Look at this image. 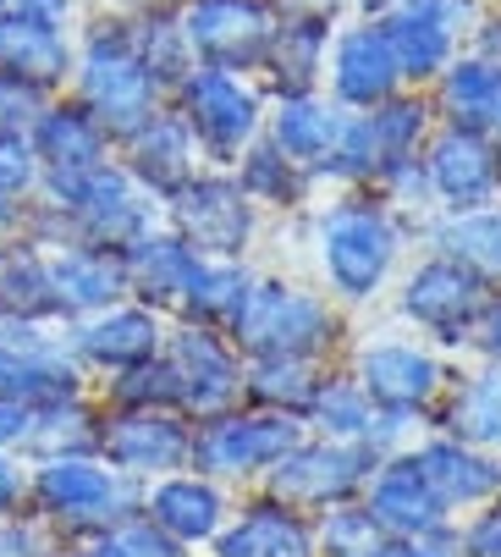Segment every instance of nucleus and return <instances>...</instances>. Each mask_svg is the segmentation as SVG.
Segmentation results:
<instances>
[{
  "instance_id": "obj_44",
  "label": "nucleus",
  "mask_w": 501,
  "mask_h": 557,
  "mask_svg": "<svg viewBox=\"0 0 501 557\" xmlns=\"http://www.w3.org/2000/svg\"><path fill=\"white\" fill-rule=\"evenodd\" d=\"M242 194L248 199H292L298 194V177L287 172V161H281V149H254L248 154V166H242Z\"/></svg>"
},
{
  "instance_id": "obj_35",
  "label": "nucleus",
  "mask_w": 501,
  "mask_h": 557,
  "mask_svg": "<svg viewBox=\"0 0 501 557\" xmlns=\"http://www.w3.org/2000/svg\"><path fill=\"white\" fill-rule=\"evenodd\" d=\"M325 557H413L370 508H342L325 519Z\"/></svg>"
},
{
  "instance_id": "obj_36",
  "label": "nucleus",
  "mask_w": 501,
  "mask_h": 557,
  "mask_svg": "<svg viewBox=\"0 0 501 557\" xmlns=\"http://www.w3.org/2000/svg\"><path fill=\"white\" fill-rule=\"evenodd\" d=\"M111 404L116 409H177L183 404V375L172 359H143L133 370H116L111 381Z\"/></svg>"
},
{
  "instance_id": "obj_41",
  "label": "nucleus",
  "mask_w": 501,
  "mask_h": 557,
  "mask_svg": "<svg viewBox=\"0 0 501 557\" xmlns=\"http://www.w3.org/2000/svg\"><path fill=\"white\" fill-rule=\"evenodd\" d=\"M83 557H177V541L160 535L149 519H122L116 530L95 535V546Z\"/></svg>"
},
{
  "instance_id": "obj_26",
  "label": "nucleus",
  "mask_w": 501,
  "mask_h": 557,
  "mask_svg": "<svg viewBox=\"0 0 501 557\" xmlns=\"http://www.w3.org/2000/svg\"><path fill=\"white\" fill-rule=\"evenodd\" d=\"M370 513L391 530V535H419V530H436L441 524V497L430 492V481L419 474V463H386L380 481H375V497H370Z\"/></svg>"
},
{
  "instance_id": "obj_48",
  "label": "nucleus",
  "mask_w": 501,
  "mask_h": 557,
  "mask_svg": "<svg viewBox=\"0 0 501 557\" xmlns=\"http://www.w3.org/2000/svg\"><path fill=\"white\" fill-rule=\"evenodd\" d=\"M12 12H17V17H28V23H39V28L66 34V23H72V0H17Z\"/></svg>"
},
{
  "instance_id": "obj_33",
  "label": "nucleus",
  "mask_w": 501,
  "mask_h": 557,
  "mask_svg": "<svg viewBox=\"0 0 501 557\" xmlns=\"http://www.w3.org/2000/svg\"><path fill=\"white\" fill-rule=\"evenodd\" d=\"M320 50H325V28H320V17H303L292 28H276V45L265 61L276 66L287 95H309V84L320 77Z\"/></svg>"
},
{
  "instance_id": "obj_1",
  "label": "nucleus",
  "mask_w": 501,
  "mask_h": 557,
  "mask_svg": "<svg viewBox=\"0 0 501 557\" xmlns=\"http://www.w3.org/2000/svg\"><path fill=\"white\" fill-rule=\"evenodd\" d=\"M28 508L50 530L105 535L138 513V492H133V474L111 469L100 453H66V458H34Z\"/></svg>"
},
{
  "instance_id": "obj_2",
  "label": "nucleus",
  "mask_w": 501,
  "mask_h": 557,
  "mask_svg": "<svg viewBox=\"0 0 501 557\" xmlns=\"http://www.w3.org/2000/svg\"><path fill=\"white\" fill-rule=\"evenodd\" d=\"M72 89H77V106L89 111L111 138L133 133L149 111H154V77L149 66L138 61L133 39L122 23H105L83 39V50L72 55Z\"/></svg>"
},
{
  "instance_id": "obj_5",
  "label": "nucleus",
  "mask_w": 501,
  "mask_h": 557,
  "mask_svg": "<svg viewBox=\"0 0 501 557\" xmlns=\"http://www.w3.org/2000/svg\"><path fill=\"white\" fill-rule=\"evenodd\" d=\"M177 28H183L188 50L221 72L260 66L276 45V12L265 0H188Z\"/></svg>"
},
{
  "instance_id": "obj_37",
  "label": "nucleus",
  "mask_w": 501,
  "mask_h": 557,
  "mask_svg": "<svg viewBox=\"0 0 501 557\" xmlns=\"http://www.w3.org/2000/svg\"><path fill=\"white\" fill-rule=\"evenodd\" d=\"M248 282L237 265H193V276H188V293H183V309L188 314H199V321H231V314L242 309V298H248Z\"/></svg>"
},
{
  "instance_id": "obj_10",
  "label": "nucleus",
  "mask_w": 501,
  "mask_h": 557,
  "mask_svg": "<svg viewBox=\"0 0 501 557\" xmlns=\"http://www.w3.org/2000/svg\"><path fill=\"white\" fill-rule=\"evenodd\" d=\"M172 221H177V237H183L193 255H237L248 244V232H254L248 194L231 177L183 183L172 194Z\"/></svg>"
},
{
  "instance_id": "obj_23",
  "label": "nucleus",
  "mask_w": 501,
  "mask_h": 557,
  "mask_svg": "<svg viewBox=\"0 0 501 557\" xmlns=\"http://www.w3.org/2000/svg\"><path fill=\"white\" fill-rule=\"evenodd\" d=\"M436 381H441V370H436V359L419 354V348H370L364 364H359L364 397H375V404L391 409V414H408V409L430 404Z\"/></svg>"
},
{
  "instance_id": "obj_4",
  "label": "nucleus",
  "mask_w": 501,
  "mask_h": 557,
  "mask_svg": "<svg viewBox=\"0 0 501 557\" xmlns=\"http://www.w3.org/2000/svg\"><path fill=\"white\" fill-rule=\"evenodd\" d=\"M0 397L17 409H50L83 397V364L61 337H45L39 321H0Z\"/></svg>"
},
{
  "instance_id": "obj_30",
  "label": "nucleus",
  "mask_w": 501,
  "mask_h": 557,
  "mask_svg": "<svg viewBox=\"0 0 501 557\" xmlns=\"http://www.w3.org/2000/svg\"><path fill=\"white\" fill-rule=\"evenodd\" d=\"M221 557H314V541H309L298 513L254 508L237 530L221 535Z\"/></svg>"
},
{
  "instance_id": "obj_53",
  "label": "nucleus",
  "mask_w": 501,
  "mask_h": 557,
  "mask_svg": "<svg viewBox=\"0 0 501 557\" xmlns=\"http://www.w3.org/2000/svg\"><path fill=\"white\" fill-rule=\"evenodd\" d=\"M485 348H490V354H501V309L490 314V332H485Z\"/></svg>"
},
{
  "instance_id": "obj_51",
  "label": "nucleus",
  "mask_w": 501,
  "mask_h": 557,
  "mask_svg": "<svg viewBox=\"0 0 501 557\" xmlns=\"http://www.w3.org/2000/svg\"><path fill=\"white\" fill-rule=\"evenodd\" d=\"M28 442V409H17V404H7V397H0V447H23Z\"/></svg>"
},
{
  "instance_id": "obj_6",
  "label": "nucleus",
  "mask_w": 501,
  "mask_h": 557,
  "mask_svg": "<svg viewBox=\"0 0 501 557\" xmlns=\"http://www.w3.org/2000/svg\"><path fill=\"white\" fill-rule=\"evenodd\" d=\"M375 469V447L359 442H314V447H287L276 458V474H271V492L287 503V508H330L342 503L364 474Z\"/></svg>"
},
{
  "instance_id": "obj_46",
  "label": "nucleus",
  "mask_w": 501,
  "mask_h": 557,
  "mask_svg": "<svg viewBox=\"0 0 501 557\" xmlns=\"http://www.w3.org/2000/svg\"><path fill=\"white\" fill-rule=\"evenodd\" d=\"M0 557H50L39 513H0Z\"/></svg>"
},
{
  "instance_id": "obj_24",
  "label": "nucleus",
  "mask_w": 501,
  "mask_h": 557,
  "mask_svg": "<svg viewBox=\"0 0 501 557\" xmlns=\"http://www.w3.org/2000/svg\"><path fill=\"white\" fill-rule=\"evenodd\" d=\"M330 77H337V95L348 106H380V100H391L402 66H397V50H391L386 28H353L337 45V72H330Z\"/></svg>"
},
{
  "instance_id": "obj_3",
  "label": "nucleus",
  "mask_w": 501,
  "mask_h": 557,
  "mask_svg": "<svg viewBox=\"0 0 501 557\" xmlns=\"http://www.w3.org/2000/svg\"><path fill=\"white\" fill-rule=\"evenodd\" d=\"M231 332L260 359H309L314 348L330 343L337 321H330V309L320 298L281 287V282H260V287H248L242 309L231 314Z\"/></svg>"
},
{
  "instance_id": "obj_38",
  "label": "nucleus",
  "mask_w": 501,
  "mask_h": 557,
  "mask_svg": "<svg viewBox=\"0 0 501 557\" xmlns=\"http://www.w3.org/2000/svg\"><path fill=\"white\" fill-rule=\"evenodd\" d=\"M248 392L271 409H314L320 381H314L309 359H260L254 375H248Z\"/></svg>"
},
{
  "instance_id": "obj_39",
  "label": "nucleus",
  "mask_w": 501,
  "mask_h": 557,
  "mask_svg": "<svg viewBox=\"0 0 501 557\" xmlns=\"http://www.w3.org/2000/svg\"><path fill=\"white\" fill-rule=\"evenodd\" d=\"M127 39H133V50H138V61L149 66L154 84H183V77H188V55H193V50H188V39H183L177 23L149 17V23H133Z\"/></svg>"
},
{
  "instance_id": "obj_25",
  "label": "nucleus",
  "mask_w": 501,
  "mask_h": 557,
  "mask_svg": "<svg viewBox=\"0 0 501 557\" xmlns=\"http://www.w3.org/2000/svg\"><path fill=\"white\" fill-rule=\"evenodd\" d=\"M199 255L183 244V237H133V244L122 249V271H127V287L149 304H183L188 293V276H193Z\"/></svg>"
},
{
  "instance_id": "obj_34",
  "label": "nucleus",
  "mask_w": 501,
  "mask_h": 557,
  "mask_svg": "<svg viewBox=\"0 0 501 557\" xmlns=\"http://www.w3.org/2000/svg\"><path fill=\"white\" fill-rule=\"evenodd\" d=\"M441 249L474 276H501V210L458 215L452 226H441Z\"/></svg>"
},
{
  "instance_id": "obj_54",
  "label": "nucleus",
  "mask_w": 501,
  "mask_h": 557,
  "mask_svg": "<svg viewBox=\"0 0 501 557\" xmlns=\"http://www.w3.org/2000/svg\"><path fill=\"white\" fill-rule=\"evenodd\" d=\"M292 7H303L309 17H320V12H330V7H337V0H292Z\"/></svg>"
},
{
  "instance_id": "obj_18",
  "label": "nucleus",
  "mask_w": 501,
  "mask_h": 557,
  "mask_svg": "<svg viewBox=\"0 0 501 557\" xmlns=\"http://www.w3.org/2000/svg\"><path fill=\"white\" fill-rule=\"evenodd\" d=\"M0 321H61L50 287V255L28 232L0 237Z\"/></svg>"
},
{
  "instance_id": "obj_8",
  "label": "nucleus",
  "mask_w": 501,
  "mask_h": 557,
  "mask_svg": "<svg viewBox=\"0 0 501 557\" xmlns=\"http://www.w3.org/2000/svg\"><path fill=\"white\" fill-rule=\"evenodd\" d=\"M419 127H425L419 100H380L375 116L337 133L325 172H342V177H375L380 172V177H391L397 166H408L413 144H419Z\"/></svg>"
},
{
  "instance_id": "obj_11",
  "label": "nucleus",
  "mask_w": 501,
  "mask_h": 557,
  "mask_svg": "<svg viewBox=\"0 0 501 557\" xmlns=\"http://www.w3.org/2000/svg\"><path fill=\"white\" fill-rule=\"evenodd\" d=\"M287 447H298V425L287 414H226L193 436V463L204 474H254L276 463Z\"/></svg>"
},
{
  "instance_id": "obj_50",
  "label": "nucleus",
  "mask_w": 501,
  "mask_h": 557,
  "mask_svg": "<svg viewBox=\"0 0 501 557\" xmlns=\"http://www.w3.org/2000/svg\"><path fill=\"white\" fill-rule=\"evenodd\" d=\"M468 557H501V508L468 530Z\"/></svg>"
},
{
  "instance_id": "obj_28",
  "label": "nucleus",
  "mask_w": 501,
  "mask_h": 557,
  "mask_svg": "<svg viewBox=\"0 0 501 557\" xmlns=\"http://www.w3.org/2000/svg\"><path fill=\"white\" fill-rule=\"evenodd\" d=\"M143 519L160 535H172V541H204L221 524V497H215V486L183 481V474H177V481H160L143 497Z\"/></svg>"
},
{
  "instance_id": "obj_21",
  "label": "nucleus",
  "mask_w": 501,
  "mask_h": 557,
  "mask_svg": "<svg viewBox=\"0 0 501 557\" xmlns=\"http://www.w3.org/2000/svg\"><path fill=\"white\" fill-rule=\"evenodd\" d=\"M463 0H402L386 23V39L397 50V66L413 72V77H430L447 66V50H452V12Z\"/></svg>"
},
{
  "instance_id": "obj_14",
  "label": "nucleus",
  "mask_w": 501,
  "mask_h": 557,
  "mask_svg": "<svg viewBox=\"0 0 501 557\" xmlns=\"http://www.w3.org/2000/svg\"><path fill=\"white\" fill-rule=\"evenodd\" d=\"M122 154H127V177L172 199L183 183H193V127L183 116L149 111L133 133H122Z\"/></svg>"
},
{
  "instance_id": "obj_20",
  "label": "nucleus",
  "mask_w": 501,
  "mask_h": 557,
  "mask_svg": "<svg viewBox=\"0 0 501 557\" xmlns=\"http://www.w3.org/2000/svg\"><path fill=\"white\" fill-rule=\"evenodd\" d=\"M72 55L77 50L66 45V34L39 28V23H28L17 12H0V72L7 77H23V84L55 95L72 77Z\"/></svg>"
},
{
  "instance_id": "obj_47",
  "label": "nucleus",
  "mask_w": 501,
  "mask_h": 557,
  "mask_svg": "<svg viewBox=\"0 0 501 557\" xmlns=\"http://www.w3.org/2000/svg\"><path fill=\"white\" fill-rule=\"evenodd\" d=\"M28 508V469L17 463L12 447H0V513H23Z\"/></svg>"
},
{
  "instance_id": "obj_40",
  "label": "nucleus",
  "mask_w": 501,
  "mask_h": 557,
  "mask_svg": "<svg viewBox=\"0 0 501 557\" xmlns=\"http://www.w3.org/2000/svg\"><path fill=\"white\" fill-rule=\"evenodd\" d=\"M452 431H458V442H474V447L501 442V370H485V375L458 397Z\"/></svg>"
},
{
  "instance_id": "obj_52",
  "label": "nucleus",
  "mask_w": 501,
  "mask_h": 557,
  "mask_svg": "<svg viewBox=\"0 0 501 557\" xmlns=\"http://www.w3.org/2000/svg\"><path fill=\"white\" fill-rule=\"evenodd\" d=\"M23 210H28V205H12V199H0V237L23 232Z\"/></svg>"
},
{
  "instance_id": "obj_32",
  "label": "nucleus",
  "mask_w": 501,
  "mask_h": 557,
  "mask_svg": "<svg viewBox=\"0 0 501 557\" xmlns=\"http://www.w3.org/2000/svg\"><path fill=\"white\" fill-rule=\"evenodd\" d=\"M337 133H342L337 111L320 106L314 95H287L281 111H276V149L292 154V161H320V154H330Z\"/></svg>"
},
{
  "instance_id": "obj_31",
  "label": "nucleus",
  "mask_w": 501,
  "mask_h": 557,
  "mask_svg": "<svg viewBox=\"0 0 501 557\" xmlns=\"http://www.w3.org/2000/svg\"><path fill=\"white\" fill-rule=\"evenodd\" d=\"M441 100H447L452 122L468 127V133L501 127V66H496V61H458V66L447 72Z\"/></svg>"
},
{
  "instance_id": "obj_29",
  "label": "nucleus",
  "mask_w": 501,
  "mask_h": 557,
  "mask_svg": "<svg viewBox=\"0 0 501 557\" xmlns=\"http://www.w3.org/2000/svg\"><path fill=\"white\" fill-rule=\"evenodd\" d=\"M23 453H34V458L100 453V414L83 404V397H66V404L34 409V414H28V442H23Z\"/></svg>"
},
{
  "instance_id": "obj_56",
  "label": "nucleus",
  "mask_w": 501,
  "mask_h": 557,
  "mask_svg": "<svg viewBox=\"0 0 501 557\" xmlns=\"http://www.w3.org/2000/svg\"><path fill=\"white\" fill-rule=\"evenodd\" d=\"M12 7H17V0H0V12H12Z\"/></svg>"
},
{
  "instance_id": "obj_7",
  "label": "nucleus",
  "mask_w": 501,
  "mask_h": 557,
  "mask_svg": "<svg viewBox=\"0 0 501 557\" xmlns=\"http://www.w3.org/2000/svg\"><path fill=\"white\" fill-rule=\"evenodd\" d=\"M320 244H325V271H330V282H337L348 298H370V293L386 282L391 260H397V232H391V221H386L380 210H370V205L337 210V215L325 221Z\"/></svg>"
},
{
  "instance_id": "obj_55",
  "label": "nucleus",
  "mask_w": 501,
  "mask_h": 557,
  "mask_svg": "<svg viewBox=\"0 0 501 557\" xmlns=\"http://www.w3.org/2000/svg\"><path fill=\"white\" fill-rule=\"evenodd\" d=\"M364 7H375V12H380V7H391V0H364Z\"/></svg>"
},
{
  "instance_id": "obj_15",
  "label": "nucleus",
  "mask_w": 501,
  "mask_h": 557,
  "mask_svg": "<svg viewBox=\"0 0 501 557\" xmlns=\"http://www.w3.org/2000/svg\"><path fill=\"white\" fill-rule=\"evenodd\" d=\"M50 287L61 304V321H83L100 314L127 293V271L116 249H95V244H61L50 255Z\"/></svg>"
},
{
  "instance_id": "obj_49",
  "label": "nucleus",
  "mask_w": 501,
  "mask_h": 557,
  "mask_svg": "<svg viewBox=\"0 0 501 557\" xmlns=\"http://www.w3.org/2000/svg\"><path fill=\"white\" fill-rule=\"evenodd\" d=\"M408 552L413 557H463V541L452 535V530H419V535H408Z\"/></svg>"
},
{
  "instance_id": "obj_9",
  "label": "nucleus",
  "mask_w": 501,
  "mask_h": 557,
  "mask_svg": "<svg viewBox=\"0 0 501 557\" xmlns=\"http://www.w3.org/2000/svg\"><path fill=\"white\" fill-rule=\"evenodd\" d=\"M193 453L188 425L172 409H111L100 420V458L122 474H165Z\"/></svg>"
},
{
  "instance_id": "obj_45",
  "label": "nucleus",
  "mask_w": 501,
  "mask_h": 557,
  "mask_svg": "<svg viewBox=\"0 0 501 557\" xmlns=\"http://www.w3.org/2000/svg\"><path fill=\"white\" fill-rule=\"evenodd\" d=\"M314 409L330 420V431H342V436H370V425H375V414L364 404V386L359 392L353 386H330V392L314 397Z\"/></svg>"
},
{
  "instance_id": "obj_16",
  "label": "nucleus",
  "mask_w": 501,
  "mask_h": 557,
  "mask_svg": "<svg viewBox=\"0 0 501 557\" xmlns=\"http://www.w3.org/2000/svg\"><path fill=\"white\" fill-rule=\"evenodd\" d=\"M402 304L419 326H430L441 337H458L463 326L479 321V309H485V276H474L458 260H436L425 271H413Z\"/></svg>"
},
{
  "instance_id": "obj_27",
  "label": "nucleus",
  "mask_w": 501,
  "mask_h": 557,
  "mask_svg": "<svg viewBox=\"0 0 501 557\" xmlns=\"http://www.w3.org/2000/svg\"><path fill=\"white\" fill-rule=\"evenodd\" d=\"M419 474L430 481V492L441 497V508L452 503H479L490 492H501V469L490 458H479L468 442H430L419 458Z\"/></svg>"
},
{
  "instance_id": "obj_12",
  "label": "nucleus",
  "mask_w": 501,
  "mask_h": 557,
  "mask_svg": "<svg viewBox=\"0 0 501 557\" xmlns=\"http://www.w3.org/2000/svg\"><path fill=\"white\" fill-rule=\"evenodd\" d=\"M183 122L221 154H237L260 127V100L248 95L237 77H226L221 66L210 72H188L183 77Z\"/></svg>"
},
{
  "instance_id": "obj_42",
  "label": "nucleus",
  "mask_w": 501,
  "mask_h": 557,
  "mask_svg": "<svg viewBox=\"0 0 501 557\" xmlns=\"http://www.w3.org/2000/svg\"><path fill=\"white\" fill-rule=\"evenodd\" d=\"M39 154L28 138H12V133H0V199H12V205H28L39 194Z\"/></svg>"
},
{
  "instance_id": "obj_43",
  "label": "nucleus",
  "mask_w": 501,
  "mask_h": 557,
  "mask_svg": "<svg viewBox=\"0 0 501 557\" xmlns=\"http://www.w3.org/2000/svg\"><path fill=\"white\" fill-rule=\"evenodd\" d=\"M45 106H50L45 89H34V84H23V77H7V72H0V133L28 138L34 122L45 116Z\"/></svg>"
},
{
  "instance_id": "obj_22",
  "label": "nucleus",
  "mask_w": 501,
  "mask_h": 557,
  "mask_svg": "<svg viewBox=\"0 0 501 557\" xmlns=\"http://www.w3.org/2000/svg\"><path fill=\"white\" fill-rule=\"evenodd\" d=\"M172 364H177V375H183V404H188V409H199V414L226 409L231 397L242 392V370H237V359H231V354H226L204 326L177 332Z\"/></svg>"
},
{
  "instance_id": "obj_17",
  "label": "nucleus",
  "mask_w": 501,
  "mask_h": 557,
  "mask_svg": "<svg viewBox=\"0 0 501 557\" xmlns=\"http://www.w3.org/2000/svg\"><path fill=\"white\" fill-rule=\"evenodd\" d=\"M28 144H34L45 172H89V166L111 161V133L77 100H50L45 116L34 122Z\"/></svg>"
},
{
  "instance_id": "obj_13",
  "label": "nucleus",
  "mask_w": 501,
  "mask_h": 557,
  "mask_svg": "<svg viewBox=\"0 0 501 557\" xmlns=\"http://www.w3.org/2000/svg\"><path fill=\"white\" fill-rule=\"evenodd\" d=\"M77 364H100V370H133L143 359H160V321L154 309H138V304H111L100 314H83L72 326V343Z\"/></svg>"
},
{
  "instance_id": "obj_19",
  "label": "nucleus",
  "mask_w": 501,
  "mask_h": 557,
  "mask_svg": "<svg viewBox=\"0 0 501 557\" xmlns=\"http://www.w3.org/2000/svg\"><path fill=\"white\" fill-rule=\"evenodd\" d=\"M430 183H436L441 199H452L458 210H474V205H485V199L496 194V183H501V154H496L479 133L452 127V133H441L436 149H430Z\"/></svg>"
}]
</instances>
